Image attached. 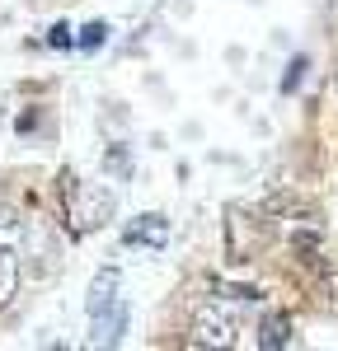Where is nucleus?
<instances>
[{"instance_id": "nucleus-1", "label": "nucleus", "mask_w": 338, "mask_h": 351, "mask_svg": "<svg viewBox=\"0 0 338 351\" xmlns=\"http://www.w3.org/2000/svg\"><path fill=\"white\" fill-rule=\"evenodd\" d=\"M61 202H66V220L76 234H89L113 216V192L99 183H80L76 173H61Z\"/></svg>"}, {"instance_id": "nucleus-2", "label": "nucleus", "mask_w": 338, "mask_h": 351, "mask_svg": "<svg viewBox=\"0 0 338 351\" xmlns=\"http://www.w3.org/2000/svg\"><path fill=\"white\" fill-rule=\"evenodd\" d=\"M193 347H235V314L221 304H202L193 314Z\"/></svg>"}, {"instance_id": "nucleus-3", "label": "nucleus", "mask_w": 338, "mask_h": 351, "mask_svg": "<svg viewBox=\"0 0 338 351\" xmlns=\"http://www.w3.org/2000/svg\"><path fill=\"white\" fill-rule=\"evenodd\" d=\"M122 243H132V248H165L169 243V220L160 216V211L137 216L127 230H122Z\"/></svg>"}, {"instance_id": "nucleus-4", "label": "nucleus", "mask_w": 338, "mask_h": 351, "mask_svg": "<svg viewBox=\"0 0 338 351\" xmlns=\"http://www.w3.org/2000/svg\"><path fill=\"white\" fill-rule=\"evenodd\" d=\"M122 328H127V304L117 300V304H109L104 314H94V347H117L122 342Z\"/></svg>"}, {"instance_id": "nucleus-5", "label": "nucleus", "mask_w": 338, "mask_h": 351, "mask_svg": "<svg viewBox=\"0 0 338 351\" xmlns=\"http://www.w3.org/2000/svg\"><path fill=\"white\" fill-rule=\"evenodd\" d=\"M117 286H122V276H117V267H104L94 281H89V300H84V309H89V319L94 314H104L109 304H117Z\"/></svg>"}, {"instance_id": "nucleus-6", "label": "nucleus", "mask_w": 338, "mask_h": 351, "mask_svg": "<svg viewBox=\"0 0 338 351\" xmlns=\"http://www.w3.org/2000/svg\"><path fill=\"white\" fill-rule=\"evenodd\" d=\"M258 347L263 351L291 347V319H286V314H268V319L258 324Z\"/></svg>"}, {"instance_id": "nucleus-7", "label": "nucleus", "mask_w": 338, "mask_h": 351, "mask_svg": "<svg viewBox=\"0 0 338 351\" xmlns=\"http://www.w3.org/2000/svg\"><path fill=\"white\" fill-rule=\"evenodd\" d=\"M14 295H19V253L0 243V309H10Z\"/></svg>"}, {"instance_id": "nucleus-8", "label": "nucleus", "mask_w": 338, "mask_h": 351, "mask_svg": "<svg viewBox=\"0 0 338 351\" xmlns=\"http://www.w3.org/2000/svg\"><path fill=\"white\" fill-rule=\"evenodd\" d=\"M76 43H80L84 52H94V47H104V43H109V24H99V19H94V24H84Z\"/></svg>"}, {"instance_id": "nucleus-9", "label": "nucleus", "mask_w": 338, "mask_h": 351, "mask_svg": "<svg viewBox=\"0 0 338 351\" xmlns=\"http://www.w3.org/2000/svg\"><path fill=\"white\" fill-rule=\"evenodd\" d=\"M104 164H109V173H117V178H127V169H132V160H127V150H122V145H113Z\"/></svg>"}, {"instance_id": "nucleus-10", "label": "nucleus", "mask_w": 338, "mask_h": 351, "mask_svg": "<svg viewBox=\"0 0 338 351\" xmlns=\"http://www.w3.org/2000/svg\"><path fill=\"white\" fill-rule=\"evenodd\" d=\"M301 71H306V56H296V61L286 66V80H282V94H296V84H301Z\"/></svg>"}, {"instance_id": "nucleus-11", "label": "nucleus", "mask_w": 338, "mask_h": 351, "mask_svg": "<svg viewBox=\"0 0 338 351\" xmlns=\"http://www.w3.org/2000/svg\"><path fill=\"white\" fill-rule=\"evenodd\" d=\"M47 47H76V38H71V24H52V33H47Z\"/></svg>"}, {"instance_id": "nucleus-12", "label": "nucleus", "mask_w": 338, "mask_h": 351, "mask_svg": "<svg viewBox=\"0 0 338 351\" xmlns=\"http://www.w3.org/2000/svg\"><path fill=\"white\" fill-rule=\"evenodd\" d=\"M329 291H334V300H329V304L338 309V276H329Z\"/></svg>"}]
</instances>
